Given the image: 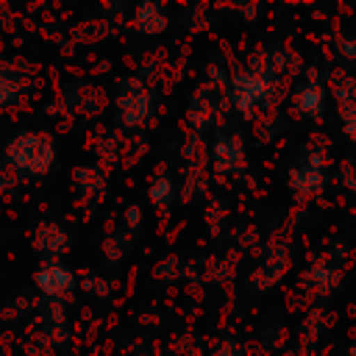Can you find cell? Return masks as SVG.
<instances>
[{
    "label": "cell",
    "mask_w": 356,
    "mask_h": 356,
    "mask_svg": "<svg viewBox=\"0 0 356 356\" xmlns=\"http://www.w3.org/2000/svg\"><path fill=\"white\" fill-rule=\"evenodd\" d=\"M6 161L19 175H47L56 164V142L44 131H19L6 145Z\"/></svg>",
    "instance_id": "1"
},
{
    "label": "cell",
    "mask_w": 356,
    "mask_h": 356,
    "mask_svg": "<svg viewBox=\"0 0 356 356\" xmlns=\"http://www.w3.org/2000/svg\"><path fill=\"white\" fill-rule=\"evenodd\" d=\"M150 108H153V95H150V89L139 78L120 81L117 111H120V122L122 125H128V128L142 125L150 117Z\"/></svg>",
    "instance_id": "2"
},
{
    "label": "cell",
    "mask_w": 356,
    "mask_h": 356,
    "mask_svg": "<svg viewBox=\"0 0 356 356\" xmlns=\"http://www.w3.org/2000/svg\"><path fill=\"white\" fill-rule=\"evenodd\" d=\"M33 284L36 289L47 298V300H61L75 289V275L70 267H64L58 259H47L36 273H33Z\"/></svg>",
    "instance_id": "3"
},
{
    "label": "cell",
    "mask_w": 356,
    "mask_h": 356,
    "mask_svg": "<svg viewBox=\"0 0 356 356\" xmlns=\"http://www.w3.org/2000/svg\"><path fill=\"white\" fill-rule=\"evenodd\" d=\"M228 92H231V100H234L236 111L248 114L256 103H261L267 97L270 81L264 75H259V72H236L231 78V89Z\"/></svg>",
    "instance_id": "4"
},
{
    "label": "cell",
    "mask_w": 356,
    "mask_h": 356,
    "mask_svg": "<svg viewBox=\"0 0 356 356\" xmlns=\"http://www.w3.org/2000/svg\"><path fill=\"white\" fill-rule=\"evenodd\" d=\"M33 245H36V250H42L44 256L58 259L61 253H67L70 236H67V231H64L58 222H42V225L36 228V234H33Z\"/></svg>",
    "instance_id": "5"
},
{
    "label": "cell",
    "mask_w": 356,
    "mask_h": 356,
    "mask_svg": "<svg viewBox=\"0 0 356 356\" xmlns=\"http://www.w3.org/2000/svg\"><path fill=\"white\" fill-rule=\"evenodd\" d=\"M323 100H325V92L320 83H306L300 86L295 95H292V106L300 117H312V120H320L323 117Z\"/></svg>",
    "instance_id": "6"
},
{
    "label": "cell",
    "mask_w": 356,
    "mask_h": 356,
    "mask_svg": "<svg viewBox=\"0 0 356 356\" xmlns=\"http://www.w3.org/2000/svg\"><path fill=\"white\" fill-rule=\"evenodd\" d=\"M242 156H245V153H242V139H239L236 134L217 139V145H214V164H217L220 172H234V170H239L242 161H245Z\"/></svg>",
    "instance_id": "7"
},
{
    "label": "cell",
    "mask_w": 356,
    "mask_h": 356,
    "mask_svg": "<svg viewBox=\"0 0 356 356\" xmlns=\"http://www.w3.org/2000/svg\"><path fill=\"white\" fill-rule=\"evenodd\" d=\"M289 184H292V189L300 192V195H320L323 186H325V172H323L317 164L306 161L303 167H295V170L289 172Z\"/></svg>",
    "instance_id": "8"
},
{
    "label": "cell",
    "mask_w": 356,
    "mask_h": 356,
    "mask_svg": "<svg viewBox=\"0 0 356 356\" xmlns=\"http://www.w3.org/2000/svg\"><path fill=\"white\" fill-rule=\"evenodd\" d=\"M134 25L142 33H161V31H167L170 19L161 11V6H156V3H139L136 11H134Z\"/></svg>",
    "instance_id": "9"
},
{
    "label": "cell",
    "mask_w": 356,
    "mask_h": 356,
    "mask_svg": "<svg viewBox=\"0 0 356 356\" xmlns=\"http://www.w3.org/2000/svg\"><path fill=\"white\" fill-rule=\"evenodd\" d=\"M25 86H28V81L17 70H11L8 64H0V108L14 103L25 92Z\"/></svg>",
    "instance_id": "10"
},
{
    "label": "cell",
    "mask_w": 356,
    "mask_h": 356,
    "mask_svg": "<svg viewBox=\"0 0 356 356\" xmlns=\"http://www.w3.org/2000/svg\"><path fill=\"white\" fill-rule=\"evenodd\" d=\"M72 178H75V186L83 192V195H97L103 186H106V178L97 167H75L72 170Z\"/></svg>",
    "instance_id": "11"
},
{
    "label": "cell",
    "mask_w": 356,
    "mask_h": 356,
    "mask_svg": "<svg viewBox=\"0 0 356 356\" xmlns=\"http://www.w3.org/2000/svg\"><path fill=\"white\" fill-rule=\"evenodd\" d=\"M147 195H150V200H153L156 206L167 209V206L175 200V184H172V178H167V175H156L153 184H150V189H147Z\"/></svg>",
    "instance_id": "12"
},
{
    "label": "cell",
    "mask_w": 356,
    "mask_h": 356,
    "mask_svg": "<svg viewBox=\"0 0 356 356\" xmlns=\"http://www.w3.org/2000/svg\"><path fill=\"white\" fill-rule=\"evenodd\" d=\"M184 159L189 164H203V142H200V134H186L184 139Z\"/></svg>",
    "instance_id": "13"
},
{
    "label": "cell",
    "mask_w": 356,
    "mask_h": 356,
    "mask_svg": "<svg viewBox=\"0 0 356 356\" xmlns=\"http://www.w3.org/2000/svg\"><path fill=\"white\" fill-rule=\"evenodd\" d=\"M189 120L195 122V128L206 131V128H209V122H211V111H209V103L195 97V100H192V106H189Z\"/></svg>",
    "instance_id": "14"
},
{
    "label": "cell",
    "mask_w": 356,
    "mask_h": 356,
    "mask_svg": "<svg viewBox=\"0 0 356 356\" xmlns=\"http://www.w3.org/2000/svg\"><path fill=\"white\" fill-rule=\"evenodd\" d=\"M178 273H181L178 256H167V259H161V261L153 267V275L161 278V281H172V278H178Z\"/></svg>",
    "instance_id": "15"
},
{
    "label": "cell",
    "mask_w": 356,
    "mask_h": 356,
    "mask_svg": "<svg viewBox=\"0 0 356 356\" xmlns=\"http://www.w3.org/2000/svg\"><path fill=\"white\" fill-rule=\"evenodd\" d=\"M342 122H345V134L356 139V103H342Z\"/></svg>",
    "instance_id": "16"
},
{
    "label": "cell",
    "mask_w": 356,
    "mask_h": 356,
    "mask_svg": "<svg viewBox=\"0 0 356 356\" xmlns=\"http://www.w3.org/2000/svg\"><path fill=\"white\" fill-rule=\"evenodd\" d=\"M122 239L120 236H106V242H103V256L108 259V261H117L120 256H122Z\"/></svg>",
    "instance_id": "17"
},
{
    "label": "cell",
    "mask_w": 356,
    "mask_h": 356,
    "mask_svg": "<svg viewBox=\"0 0 356 356\" xmlns=\"http://www.w3.org/2000/svg\"><path fill=\"white\" fill-rule=\"evenodd\" d=\"M122 220H125V225H128L131 231H136L139 222H142V209H139V206H128L125 214H122Z\"/></svg>",
    "instance_id": "18"
},
{
    "label": "cell",
    "mask_w": 356,
    "mask_h": 356,
    "mask_svg": "<svg viewBox=\"0 0 356 356\" xmlns=\"http://www.w3.org/2000/svg\"><path fill=\"white\" fill-rule=\"evenodd\" d=\"M214 356H242V350H239V345H236L234 339H225V342L214 350Z\"/></svg>",
    "instance_id": "19"
},
{
    "label": "cell",
    "mask_w": 356,
    "mask_h": 356,
    "mask_svg": "<svg viewBox=\"0 0 356 356\" xmlns=\"http://www.w3.org/2000/svg\"><path fill=\"white\" fill-rule=\"evenodd\" d=\"M339 53L345 58H356V39H342L339 42Z\"/></svg>",
    "instance_id": "20"
},
{
    "label": "cell",
    "mask_w": 356,
    "mask_h": 356,
    "mask_svg": "<svg viewBox=\"0 0 356 356\" xmlns=\"http://www.w3.org/2000/svg\"><path fill=\"white\" fill-rule=\"evenodd\" d=\"M86 286H95L92 292H95V295H100V298H106V295H108V284H106V281H100V278L86 281Z\"/></svg>",
    "instance_id": "21"
},
{
    "label": "cell",
    "mask_w": 356,
    "mask_h": 356,
    "mask_svg": "<svg viewBox=\"0 0 356 356\" xmlns=\"http://www.w3.org/2000/svg\"><path fill=\"white\" fill-rule=\"evenodd\" d=\"M6 189H8V175H6V172H0V197L6 195Z\"/></svg>",
    "instance_id": "22"
},
{
    "label": "cell",
    "mask_w": 356,
    "mask_h": 356,
    "mask_svg": "<svg viewBox=\"0 0 356 356\" xmlns=\"http://www.w3.org/2000/svg\"><path fill=\"white\" fill-rule=\"evenodd\" d=\"M350 356H356V345H353V348H350Z\"/></svg>",
    "instance_id": "23"
},
{
    "label": "cell",
    "mask_w": 356,
    "mask_h": 356,
    "mask_svg": "<svg viewBox=\"0 0 356 356\" xmlns=\"http://www.w3.org/2000/svg\"><path fill=\"white\" fill-rule=\"evenodd\" d=\"M150 356H159V353H150Z\"/></svg>",
    "instance_id": "24"
}]
</instances>
